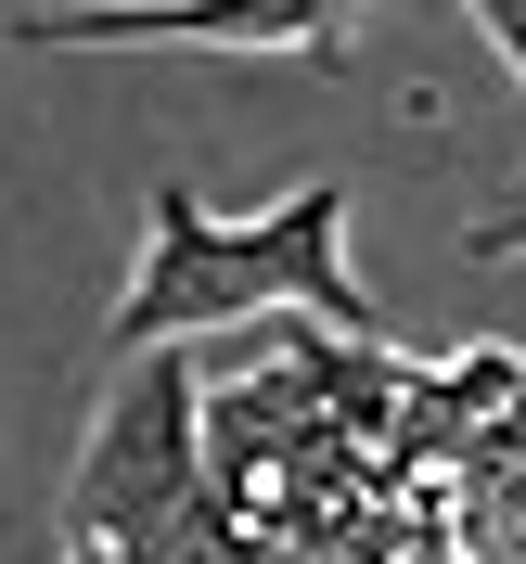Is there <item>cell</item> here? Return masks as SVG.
I'll list each match as a JSON object with an SVG mask.
<instances>
[{"label":"cell","mask_w":526,"mask_h":564,"mask_svg":"<svg viewBox=\"0 0 526 564\" xmlns=\"http://www.w3.org/2000/svg\"><path fill=\"white\" fill-rule=\"evenodd\" d=\"M347 180H296L282 206L257 218H218L193 180H154L141 206V270L116 282L104 308V347L141 359V347H193V334H232V321H334V334H386L373 282L347 270Z\"/></svg>","instance_id":"obj_1"},{"label":"cell","mask_w":526,"mask_h":564,"mask_svg":"<svg viewBox=\"0 0 526 564\" xmlns=\"http://www.w3.org/2000/svg\"><path fill=\"white\" fill-rule=\"evenodd\" d=\"M373 0H39L13 13V52H347Z\"/></svg>","instance_id":"obj_2"},{"label":"cell","mask_w":526,"mask_h":564,"mask_svg":"<svg viewBox=\"0 0 526 564\" xmlns=\"http://www.w3.org/2000/svg\"><path fill=\"white\" fill-rule=\"evenodd\" d=\"M462 13H475V26H489V52L526 77V0H462Z\"/></svg>","instance_id":"obj_3"},{"label":"cell","mask_w":526,"mask_h":564,"mask_svg":"<svg viewBox=\"0 0 526 564\" xmlns=\"http://www.w3.org/2000/svg\"><path fill=\"white\" fill-rule=\"evenodd\" d=\"M462 245H475V257H526V193H501V206L475 218V231H462Z\"/></svg>","instance_id":"obj_4"}]
</instances>
